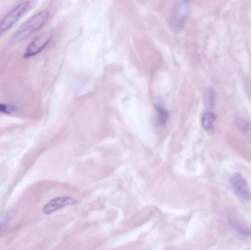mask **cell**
<instances>
[{"label":"cell","instance_id":"6da1fadb","mask_svg":"<svg viewBox=\"0 0 251 250\" xmlns=\"http://www.w3.org/2000/svg\"><path fill=\"white\" fill-rule=\"evenodd\" d=\"M48 18L49 13L48 10H44L38 12L18 29V30L13 34V37L10 38V43L17 44L26 39L35 32H38L44 27L48 20Z\"/></svg>","mask_w":251,"mask_h":250},{"label":"cell","instance_id":"7a4b0ae2","mask_svg":"<svg viewBox=\"0 0 251 250\" xmlns=\"http://www.w3.org/2000/svg\"><path fill=\"white\" fill-rule=\"evenodd\" d=\"M29 7V1H23L18 5L15 6L10 11L7 13L0 22V38L3 34L14 26L15 23L22 17V15L26 11Z\"/></svg>","mask_w":251,"mask_h":250},{"label":"cell","instance_id":"3957f363","mask_svg":"<svg viewBox=\"0 0 251 250\" xmlns=\"http://www.w3.org/2000/svg\"><path fill=\"white\" fill-rule=\"evenodd\" d=\"M189 13L188 0H181L175 7L171 15L170 25L172 30L179 32L183 29Z\"/></svg>","mask_w":251,"mask_h":250},{"label":"cell","instance_id":"277c9868","mask_svg":"<svg viewBox=\"0 0 251 250\" xmlns=\"http://www.w3.org/2000/svg\"><path fill=\"white\" fill-rule=\"evenodd\" d=\"M230 186L236 196L242 201H248L251 199L249 186L245 178L240 173H234L229 179Z\"/></svg>","mask_w":251,"mask_h":250},{"label":"cell","instance_id":"5b68a950","mask_svg":"<svg viewBox=\"0 0 251 250\" xmlns=\"http://www.w3.org/2000/svg\"><path fill=\"white\" fill-rule=\"evenodd\" d=\"M51 39V35L48 33H44L34 38L33 41L28 45L23 54L25 59H29L39 54L44 48L47 46Z\"/></svg>","mask_w":251,"mask_h":250},{"label":"cell","instance_id":"8992f818","mask_svg":"<svg viewBox=\"0 0 251 250\" xmlns=\"http://www.w3.org/2000/svg\"><path fill=\"white\" fill-rule=\"evenodd\" d=\"M76 204H77V201H75L70 197H58V198H54L47 203L43 208L42 213L45 215H50L61 208L72 206V205H76Z\"/></svg>","mask_w":251,"mask_h":250},{"label":"cell","instance_id":"52a82bcc","mask_svg":"<svg viewBox=\"0 0 251 250\" xmlns=\"http://www.w3.org/2000/svg\"><path fill=\"white\" fill-rule=\"evenodd\" d=\"M216 120V116L212 112H205L203 114L201 118V124L203 128L207 132H211L214 129V122Z\"/></svg>","mask_w":251,"mask_h":250},{"label":"cell","instance_id":"ba28073f","mask_svg":"<svg viewBox=\"0 0 251 250\" xmlns=\"http://www.w3.org/2000/svg\"><path fill=\"white\" fill-rule=\"evenodd\" d=\"M157 110V118L156 124L158 126H163L167 123L169 118V113L164 107L161 105L156 107Z\"/></svg>","mask_w":251,"mask_h":250},{"label":"cell","instance_id":"9c48e42d","mask_svg":"<svg viewBox=\"0 0 251 250\" xmlns=\"http://www.w3.org/2000/svg\"><path fill=\"white\" fill-rule=\"evenodd\" d=\"M232 226L236 229V231L243 236H247V237H251V230L244 225L238 223L236 221H232Z\"/></svg>","mask_w":251,"mask_h":250},{"label":"cell","instance_id":"30bf717a","mask_svg":"<svg viewBox=\"0 0 251 250\" xmlns=\"http://www.w3.org/2000/svg\"><path fill=\"white\" fill-rule=\"evenodd\" d=\"M236 124L237 126L242 129V131L245 132L248 136L251 137V123L247 120H242V119H238L236 120Z\"/></svg>","mask_w":251,"mask_h":250},{"label":"cell","instance_id":"8fae6325","mask_svg":"<svg viewBox=\"0 0 251 250\" xmlns=\"http://www.w3.org/2000/svg\"><path fill=\"white\" fill-rule=\"evenodd\" d=\"M12 215H13V212L8 211V212H6L5 214L0 216V229L5 227L8 224L9 222L11 220Z\"/></svg>","mask_w":251,"mask_h":250},{"label":"cell","instance_id":"7c38bea8","mask_svg":"<svg viewBox=\"0 0 251 250\" xmlns=\"http://www.w3.org/2000/svg\"><path fill=\"white\" fill-rule=\"evenodd\" d=\"M15 111H16V108H15L13 106L0 103V113H3V114H13Z\"/></svg>","mask_w":251,"mask_h":250}]
</instances>
